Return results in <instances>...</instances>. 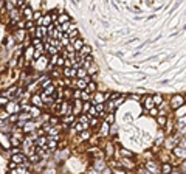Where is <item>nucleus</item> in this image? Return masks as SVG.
I'll return each mask as SVG.
<instances>
[{
    "mask_svg": "<svg viewBox=\"0 0 186 174\" xmlns=\"http://www.w3.org/2000/svg\"><path fill=\"white\" fill-rule=\"evenodd\" d=\"M34 47L33 45H30L26 50H25V61H31V59H34Z\"/></svg>",
    "mask_w": 186,
    "mask_h": 174,
    "instance_id": "5",
    "label": "nucleus"
},
{
    "mask_svg": "<svg viewBox=\"0 0 186 174\" xmlns=\"http://www.w3.org/2000/svg\"><path fill=\"white\" fill-rule=\"evenodd\" d=\"M22 14L26 17V20H33V10H30V8H25V10L22 11Z\"/></svg>",
    "mask_w": 186,
    "mask_h": 174,
    "instance_id": "20",
    "label": "nucleus"
},
{
    "mask_svg": "<svg viewBox=\"0 0 186 174\" xmlns=\"http://www.w3.org/2000/svg\"><path fill=\"white\" fill-rule=\"evenodd\" d=\"M59 123V120H58V118H50V124H53V126H56V124H58Z\"/></svg>",
    "mask_w": 186,
    "mask_h": 174,
    "instance_id": "50",
    "label": "nucleus"
},
{
    "mask_svg": "<svg viewBox=\"0 0 186 174\" xmlns=\"http://www.w3.org/2000/svg\"><path fill=\"white\" fill-rule=\"evenodd\" d=\"M88 139H90V132L88 131H84L81 134V140H88Z\"/></svg>",
    "mask_w": 186,
    "mask_h": 174,
    "instance_id": "34",
    "label": "nucleus"
},
{
    "mask_svg": "<svg viewBox=\"0 0 186 174\" xmlns=\"http://www.w3.org/2000/svg\"><path fill=\"white\" fill-rule=\"evenodd\" d=\"M171 171H172V166L169 163H163L161 165V172L163 174H171Z\"/></svg>",
    "mask_w": 186,
    "mask_h": 174,
    "instance_id": "21",
    "label": "nucleus"
},
{
    "mask_svg": "<svg viewBox=\"0 0 186 174\" xmlns=\"http://www.w3.org/2000/svg\"><path fill=\"white\" fill-rule=\"evenodd\" d=\"M62 121H64V123H71V121H73V115H70V117H68V115H65Z\"/></svg>",
    "mask_w": 186,
    "mask_h": 174,
    "instance_id": "41",
    "label": "nucleus"
},
{
    "mask_svg": "<svg viewBox=\"0 0 186 174\" xmlns=\"http://www.w3.org/2000/svg\"><path fill=\"white\" fill-rule=\"evenodd\" d=\"M30 162H31V163H39V162H40V157H39L37 154H31V155H30Z\"/></svg>",
    "mask_w": 186,
    "mask_h": 174,
    "instance_id": "30",
    "label": "nucleus"
},
{
    "mask_svg": "<svg viewBox=\"0 0 186 174\" xmlns=\"http://www.w3.org/2000/svg\"><path fill=\"white\" fill-rule=\"evenodd\" d=\"M101 174H112V171H110L109 168H106V169H104V171H102Z\"/></svg>",
    "mask_w": 186,
    "mask_h": 174,
    "instance_id": "54",
    "label": "nucleus"
},
{
    "mask_svg": "<svg viewBox=\"0 0 186 174\" xmlns=\"http://www.w3.org/2000/svg\"><path fill=\"white\" fill-rule=\"evenodd\" d=\"M28 114H30V117H31V118H37V117L40 115V109H39V107H34V106H33V107L30 109V112H28Z\"/></svg>",
    "mask_w": 186,
    "mask_h": 174,
    "instance_id": "16",
    "label": "nucleus"
},
{
    "mask_svg": "<svg viewBox=\"0 0 186 174\" xmlns=\"http://www.w3.org/2000/svg\"><path fill=\"white\" fill-rule=\"evenodd\" d=\"M73 98H74V99L81 98V90H74V93H73Z\"/></svg>",
    "mask_w": 186,
    "mask_h": 174,
    "instance_id": "49",
    "label": "nucleus"
},
{
    "mask_svg": "<svg viewBox=\"0 0 186 174\" xmlns=\"http://www.w3.org/2000/svg\"><path fill=\"white\" fill-rule=\"evenodd\" d=\"M90 103H86V104H82V112H88L90 111Z\"/></svg>",
    "mask_w": 186,
    "mask_h": 174,
    "instance_id": "43",
    "label": "nucleus"
},
{
    "mask_svg": "<svg viewBox=\"0 0 186 174\" xmlns=\"http://www.w3.org/2000/svg\"><path fill=\"white\" fill-rule=\"evenodd\" d=\"M81 96H82L84 99H86V101L88 99V93H87V92H81Z\"/></svg>",
    "mask_w": 186,
    "mask_h": 174,
    "instance_id": "53",
    "label": "nucleus"
},
{
    "mask_svg": "<svg viewBox=\"0 0 186 174\" xmlns=\"http://www.w3.org/2000/svg\"><path fill=\"white\" fill-rule=\"evenodd\" d=\"M184 123H186V117H183L182 120H178V124H177V127L180 129V127H183V126H184Z\"/></svg>",
    "mask_w": 186,
    "mask_h": 174,
    "instance_id": "42",
    "label": "nucleus"
},
{
    "mask_svg": "<svg viewBox=\"0 0 186 174\" xmlns=\"http://www.w3.org/2000/svg\"><path fill=\"white\" fill-rule=\"evenodd\" d=\"M78 36H79V31H78V30H71V31L68 33V41H70V42H74V41L78 39Z\"/></svg>",
    "mask_w": 186,
    "mask_h": 174,
    "instance_id": "18",
    "label": "nucleus"
},
{
    "mask_svg": "<svg viewBox=\"0 0 186 174\" xmlns=\"http://www.w3.org/2000/svg\"><path fill=\"white\" fill-rule=\"evenodd\" d=\"M3 104H5V106L8 104V99H6L5 96H0V106H3Z\"/></svg>",
    "mask_w": 186,
    "mask_h": 174,
    "instance_id": "48",
    "label": "nucleus"
},
{
    "mask_svg": "<svg viewBox=\"0 0 186 174\" xmlns=\"http://www.w3.org/2000/svg\"><path fill=\"white\" fill-rule=\"evenodd\" d=\"M8 117H9V114H8V112L0 111V120H5V118H8Z\"/></svg>",
    "mask_w": 186,
    "mask_h": 174,
    "instance_id": "44",
    "label": "nucleus"
},
{
    "mask_svg": "<svg viewBox=\"0 0 186 174\" xmlns=\"http://www.w3.org/2000/svg\"><path fill=\"white\" fill-rule=\"evenodd\" d=\"M58 54H56V56H51V61H50V64H51V66H54V64H58Z\"/></svg>",
    "mask_w": 186,
    "mask_h": 174,
    "instance_id": "47",
    "label": "nucleus"
},
{
    "mask_svg": "<svg viewBox=\"0 0 186 174\" xmlns=\"http://www.w3.org/2000/svg\"><path fill=\"white\" fill-rule=\"evenodd\" d=\"M163 139H164V137H163V132H160V134H158V137H157V142H155V145H161Z\"/></svg>",
    "mask_w": 186,
    "mask_h": 174,
    "instance_id": "39",
    "label": "nucleus"
},
{
    "mask_svg": "<svg viewBox=\"0 0 186 174\" xmlns=\"http://www.w3.org/2000/svg\"><path fill=\"white\" fill-rule=\"evenodd\" d=\"M0 142H2L3 146H9V140H8V135H3L0 134Z\"/></svg>",
    "mask_w": 186,
    "mask_h": 174,
    "instance_id": "29",
    "label": "nucleus"
},
{
    "mask_svg": "<svg viewBox=\"0 0 186 174\" xmlns=\"http://www.w3.org/2000/svg\"><path fill=\"white\" fill-rule=\"evenodd\" d=\"M149 114H151L152 117H157V115H158V107H154V109H151V111H149Z\"/></svg>",
    "mask_w": 186,
    "mask_h": 174,
    "instance_id": "46",
    "label": "nucleus"
},
{
    "mask_svg": "<svg viewBox=\"0 0 186 174\" xmlns=\"http://www.w3.org/2000/svg\"><path fill=\"white\" fill-rule=\"evenodd\" d=\"M93 168H95L96 171H104L107 166H106V162L104 160H96L95 165H93Z\"/></svg>",
    "mask_w": 186,
    "mask_h": 174,
    "instance_id": "11",
    "label": "nucleus"
},
{
    "mask_svg": "<svg viewBox=\"0 0 186 174\" xmlns=\"http://www.w3.org/2000/svg\"><path fill=\"white\" fill-rule=\"evenodd\" d=\"M14 39H16L17 42H22V41L25 39V31H23V30L16 31V33H14Z\"/></svg>",
    "mask_w": 186,
    "mask_h": 174,
    "instance_id": "15",
    "label": "nucleus"
},
{
    "mask_svg": "<svg viewBox=\"0 0 186 174\" xmlns=\"http://www.w3.org/2000/svg\"><path fill=\"white\" fill-rule=\"evenodd\" d=\"M96 90V84L95 82H92V81H88V84H87V92H95Z\"/></svg>",
    "mask_w": 186,
    "mask_h": 174,
    "instance_id": "31",
    "label": "nucleus"
},
{
    "mask_svg": "<svg viewBox=\"0 0 186 174\" xmlns=\"http://www.w3.org/2000/svg\"><path fill=\"white\" fill-rule=\"evenodd\" d=\"M87 75H88V73H87V70H86V69H79V70H78V73H76V76H78L79 79H86V78H87Z\"/></svg>",
    "mask_w": 186,
    "mask_h": 174,
    "instance_id": "22",
    "label": "nucleus"
},
{
    "mask_svg": "<svg viewBox=\"0 0 186 174\" xmlns=\"http://www.w3.org/2000/svg\"><path fill=\"white\" fill-rule=\"evenodd\" d=\"M6 112L8 114H20V106H19V103L16 101L14 98H11V101H8L6 104Z\"/></svg>",
    "mask_w": 186,
    "mask_h": 174,
    "instance_id": "1",
    "label": "nucleus"
},
{
    "mask_svg": "<svg viewBox=\"0 0 186 174\" xmlns=\"http://www.w3.org/2000/svg\"><path fill=\"white\" fill-rule=\"evenodd\" d=\"M42 174H58V171H56L54 166H48V168H45L42 171Z\"/></svg>",
    "mask_w": 186,
    "mask_h": 174,
    "instance_id": "27",
    "label": "nucleus"
},
{
    "mask_svg": "<svg viewBox=\"0 0 186 174\" xmlns=\"http://www.w3.org/2000/svg\"><path fill=\"white\" fill-rule=\"evenodd\" d=\"M9 121H11V123H17L19 121V114H14V115L9 117Z\"/></svg>",
    "mask_w": 186,
    "mask_h": 174,
    "instance_id": "36",
    "label": "nucleus"
},
{
    "mask_svg": "<svg viewBox=\"0 0 186 174\" xmlns=\"http://www.w3.org/2000/svg\"><path fill=\"white\" fill-rule=\"evenodd\" d=\"M152 99H154V103H155V107L157 106H161V103H163L161 95H155V96H152Z\"/></svg>",
    "mask_w": 186,
    "mask_h": 174,
    "instance_id": "26",
    "label": "nucleus"
},
{
    "mask_svg": "<svg viewBox=\"0 0 186 174\" xmlns=\"http://www.w3.org/2000/svg\"><path fill=\"white\" fill-rule=\"evenodd\" d=\"M180 172H182V174H186V160L180 165Z\"/></svg>",
    "mask_w": 186,
    "mask_h": 174,
    "instance_id": "45",
    "label": "nucleus"
},
{
    "mask_svg": "<svg viewBox=\"0 0 186 174\" xmlns=\"http://www.w3.org/2000/svg\"><path fill=\"white\" fill-rule=\"evenodd\" d=\"M109 95H104V93H96L95 95V99H93V103H96V104H102L104 103V99H107Z\"/></svg>",
    "mask_w": 186,
    "mask_h": 174,
    "instance_id": "8",
    "label": "nucleus"
},
{
    "mask_svg": "<svg viewBox=\"0 0 186 174\" xmlns=\"http://www.w3.org/2000/svg\"><path fill=\"white\" fill-rule=\"evenodd\" d=\"M76 73H78L76 69H64V75L67 76V78H73V76H76Z\"/></svg>",
    "mask_w": 186,
    "mask_h": 174,
    "instance_id": "14",
    "label": "nucleus"
},
{
    "mask_svg": "<svg viewBox=\"0 0 186 174\" xmlns=\"http://www.w3.org/2000/svg\"><path fill=\"white\" fill-rule=\"evenodd\" d=\"M87 174H101V172H99V171H96L95 168H93V169H88V171H87Z\"/></svg>",
    "mask_w": 186,
    "mask_h": 174,
    "instance_id": "52",
    "label": "nucleus"
},
{
    "mask_svg": "<svg viewBox=\"0 0 186 174\" xmlns=\"http://www.w3.org/2000/svg\"><path fill=\"white\" fill-rule=\"evenodd\" d=\"M96 107V112H98V115H106V112H104V104H96L95 106Z\"/></svg>",
    "mask_w": 186,
    "mask_h": 174,
    "instance_id": "28",
    "label": "nucleus"
},
{
    "mask_svg": "<svg viewBox=\"0 0 186 174\" xmlns=\"http://www.w3.org/2000/svg\"><path fill=\"white\" fill-rule=\"evenodd\" d=\"M113 112H110V115L107 117V120H106V123H109V124H113Z\"/></svg>",
    "mask_w": 186,
    "mask_h": 174,
    "instance_id": "38",
    "label": "nucleus"
},
{
    "mask_svg": "<svg viewBox=\"0 0 186 174\" xmlns=\"http://www.w3.org/2000/svg\"><path fill=\"white\" fill-rule=\"evenodd\" d=\"M171 174H182V172H180V169H172Z\"/></svg>",
    "mask_w": 186,
    "mask_h": 174,
    "instance_id": "55",
    "label": "nucleus"
},
{
    "mask_svg": "<svg viewBox=\"0 0 186 174\" xmlns=\"http://www.w3.org/2000/svg\"><path fill=\"white\" fill-rule=\"evenodd\" d=\"M84 45H86V44H84V41H82L81 38H78L76 41L73 42V50H74V51H81V48L84 47Z\"/></svg>",
    "mask_w": 186,
    "mask_h": 174,
    "instance_id": "9",
    "label": "nucleus"
},
{
    "mask_svg": "<svg viewBox=\"0 0 186 174\" xmlns=\"http://www.w3.org/2000/svg\"><path fill=\"white\" fill-rule=\"evenodd\" d=\"M33 17H34V19H37V22H39V20L42 19V13H40V11H34Z\"/></svg>",
    "mask_w": 186,
    "mask_h": 174,
    "instance_id": "37",
    "label": "nucleus"
},
{
    "mask_svg": "<svg viewBox=\"0 0 186 174\" xmlns=\"http://www.w3.org/2000/svg\"><path fill=\"white\" fill-rule=\"evenodd\" d=\"M88 124H90L92 127H96V126H98V118H92V120L88 121Z\"/></svg>",
    "mask_w": 186,
    "mask_h": 174,
    "instance_id": "40",
    "label": "nucleus"
},
{
    "mask_svg": "<svg viewBox=\"0 0 186 174\" xmlns=\"http://www.w3.org/2000/svg\"><path fill=\"white\" fill-rule=\"evenodd\" d=\"M146 168H147V171H151L152 174H157L158 171H161V168L158 166V165H157L155 162H152V160L146 162Z\"/></svg>",
    "mask_w": 186,
    "mask_h": 174,
    "instance_id": "3",
    "label": "nucleus"
},
{
    "mask_svg": "<svg viewBox=\"0 0 186 174\" xmlns=\"http://www.w3.org/2000/svg\"><path fill=\"white\" fill-rule=\"evenodd\" d=\"M158 123H160L161 126L166 124V118H164V117H158Z\"/></svg>",
    "mask_w": 186,
    "mask_h": 174,
    "instance_id": "51",
    "label": "nucleus"
},
{
    "mask_svg": "<svg viewBox=\"0 0 186 174\" xmlns=\"http://www.w3.org/2000/svg\"><path fill=\"white\" fill-rule=\"evenodd\" d=\"M54 89H56V87L51 84V86H48V87H46V89L44 90L42 93H44V95H46V96H50V95H53V93H54Z\"/></svg>",
    "mask_w": 186,
    "mask_h": 174,
    "instance_id": "24",
    "label": "nucleus"
},
{
    "mask_svg": "<svg viewBox=\"0 0 186 174\" xmlns=\"http://www.w3.org/2000/svg\"><path fill=\"white\" fill-rule=\"evenodd\" d=\"M95 72H98V67H96V66H93V64H92V66H90V69H87V73H88V75H92V73H95Z\"/></svg>",
    "mask_w": 186,
    "mask_h": 174,
    "instance_id": "35",
    "label": "nucleus"
},
{
    "mask_svg": "<svg viewBox=\"0 0 186 174\" xmlns=\"http://www.w3.org/2000/svg\"><path fill=\"white\" fill-rule=\"evenodd\" d=\"M37 126H39V124H34L33 121H26V124L23 126V131H25V132H33Z\"/></svg>",
    "mask_w": 186,
    "mask_h": 174,
    "instance_id": "13",
    "label": "nucleus"
},
{
    "mask_svg": "<svg viewBox=\"0 0 186 174\" xmlns=\"http://www.w3.org/2000/svg\"><path fill=\"white\" fill-rule=\"evenodd\" d=\"M144 107L147 109V111H151V109H154V107H155V103H154L152 96H147V98H144Z\"/></svg>",
    "mask_w": 186,
    "mask_h": 174,
    "instance_id": "10",
    "label": "nucleus"
},
{
    "mask_svg": "<svg viewBox=\"0 0 186 174\" xmlns=\"http://www.w3.org/2000/svg\"><path fill=\"white\" fill-rule=\"evenodd\" d=\"M82 111V104L79 99H74V107H73V115H79Z\"/></svg>",
    "mask_w": 186,
    "mask_h": 174,
    "instance_id": "12",
    "label": "nucleus"
},
{
    "mask_svg": "<svg viewBox=\"0 0 186 174\" xmlns=\"http://www.w3.org/2000/svg\"><path fill=\"white\" fill-rule=\"evenodd\" d=\"M45 48H46V50H48V53L51 54V56H56V53H58V51H59V50H58V48H56V47H51V45H50V44H45Z\"/></svg>",
    "mask_w": 186,
    "mask_h": 174,
    "instance_id": "23",
    "label": "nucleus"
},
{
    "mask_svg": "<svg viewBox=\"0 0 186 174\" xmlns=\"http://www.w3.org/2000/svg\"><path fill=\"white\" fill-rule=\"evenodd\" d=\"M184 114H186V106H182L180 109H177V112H175V115L178 117V118H180V117L183 118V117H184Z\"/></svg>",
    "mask_w": 186,
    "mask_h": 174,
    "instance_id": "25",
    "label": "nucleus"
},
{
    "mask_svg": "<svg viewBox=\"0 0 186 174\" xmlns=\"http://www.w3.org/2000/svg\"><path fill=\"white\" fill-rule=\"evenodd\" d=\"M174 154H175V157H178V159H186V148L175 146V148H174Z\"/></svg>",
    "mask_w": 186,
    "mask_h": 174,
    "instance_id": "4",
    "label": "nucleus"
},
{
    "mask_svg": "<svg viewBox=\"0 0 186 174\" xmlns=\"http://www.w3.org/2000/svg\"><path fill=\"white\" fill-rule=\"evenodd\" d=\"M171 106L175 109H180L182 106H184V99H183V96L182 95H175V96H172V99H171Z\"/></svg>",
    "mask_w": 186,
    "mask_h": 174,
    "instance_id": "2",
    "label": "nucleus"
},
{
    "mask_svg": "<svg viewBox=\"0 0 186 174\" xmlns=\"http://www.w3.org/2000/svg\"><path fill=\"white\" fill-rule=\"evenodd\" d=\"M121 162H123V165H124V166H127V168H134V163L130 162V160H127V159H123Z\"/></svg>",
    "mask_w": 186,
    "mask_h": 174,
    "instance_id": "33",
    "label": "nucleus"
},
{
    "mask_svg": "<svg viewBox=\"0 0 186 174\" xmlns=\"http://www.w3.org/2000/svg\"><path fill=\"white\" fill-rule=\"evenodd\" d=\"M31 103L34 104V107H39V109L44 106V101H42L40 95H33V98H31Z\"/></svg>",
    "mask_w": 186,
    "mask_h": 174,
    "instance_id": "7",
    "label": "nucleus"
},
{
    "mask_svg": "<svg viewBox=\"0 0 186 174\" xmlns=\"http://www.w3.org/2000/svg\"><path fill=\"white\" fill-rule=\"evenodd\" d=\"M37 62H39V64H36V69H39V70H40V69H42V66L45 67V64L48 62V58H45V56H40L39 59H37Z\"/></svg>",
    "mask_w": 186,
    "mask_h": 174,
    "instance_id": "17",
    "label": "nucleus"
},
{
    "mask_svg": "<svg viewBox=\"0 0 186 174\" xmlns=\"http://www.w3.org/2000/svg\"><path fill=\"white\" fill-rule=\"evenodd\" d=\"M36 143H37V148H39V146H45L46 139H45V137H40V139H37V140H36Z\"/></svg>",
    "mask_w": 186,
    "mask_h": 174,
    "instance_id": "32",
    "label": "nucleus"
},
{
    "mask_svg": "<svg viewBox=\"0 0 186 174\" xmlns=\"http://www.w3.org/2000/svg\"><path fill=\"white\" fill-rule=\"evenodd\" d=\"M109 127H110V124L109 123H102L101 124V135H109L110 134V131H109Z\"/></svg>",
    "mask_w": 186,
    "mask_h": 174,
    "instance_id": "19",
    "label": "nucleus"
},
{
    "mask_svg": "<svg viewBox=\"0 0 186 174\" xmlns=\"http://www.w3.org/2000/svg\"><path fill=\"white\" fill-rule=\"evenodd\" d=\"M87 84H88V82H87L86 79H78L76 82H73V86H76V87H78V90H81V92L87 89Z\"/></svg>",
    "mask_w": 186,
    "mask_h": 174,
    "instance_id": "6",
    "label": "nucleus"
}]
</instances>
